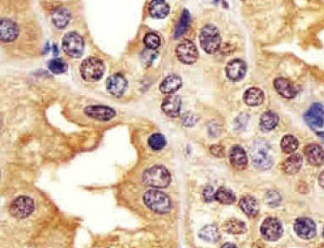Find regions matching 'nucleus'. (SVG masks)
I'll return each instance as SVG.
<instances>
[{
    "instance_id": "1",
    "label": "nucleus",
    "mask_w": 324,
    "mask_h": 248,
    "mask_svg": "<svg viewBox=\"0 0 324 248\" xmlns=\"http://www.w3.org/2000/svg\"><path fill=\"white\" fill-rule=\"evenodd\" d=\"M171 174L162 165H154L147 169L143 174V181L147 186L155 189H163L171 183Z\"/></svg>"
},
{
    "instance_id": "2",
    "label": "nucleus",
    "mask_w": 324,
    "mask_h": 248,
    "mask_svg": "<svg viewBox=\"0 0 324 248\" xmlns=\"http://www.w3.org/2000/svg\"><path fill=\"white\" fill-rule=\"evenodd\" d=\"M143 200L150 210L158 214H166L171 210V199L162 192L150 190L144 194Z\"/></svg>"
},
{
    "instance_id": "3",
    "label": "nucleus",
    "mask_w": 324,
    "mask_h": 248,
    "mask_svg": "<svg viewBox=\"0 0 324 248\" xmlns=\"http://www.w3.org/2000/svg\"><path fill=\"white\" fill-rule=\"evenodd\" d=\"M104 63L97 57H89L80 65V75L82 79L89 82L99 81L104 74Z\"/></svg>"
},
{
    "instance_id": "4",
    "label": "nucleus",
    "mask_w": 324,
    "mask_h": 248,
    "mask_svg": "<svg viewBox=\"0 0 324 248\" xmlns=\"http://www.w3.org/2000/svg\"><path fill=\"white\" fill-rule=\"evenodd\" d=\"M200 43L202 50L213 54L220 49V32L214 25H205L200 34Z\"/></svg>"
},
{
    "instance_id": "5",
    "label": "nucleus",
    "mask_w": 324,
    "mask_h": 248,
    "mask_svg": "<svg viewBox=\"0 0 324 248\" xmlns=\"http://www.w3.org/2000/svg\"><path fill=\"white\" fill-rule=\"evenodd\" d=\"M269 143L264 140H257L251 147V157L254 165L259 169H269L273 164L271 156L269 155Z\"/></svg>"
},
{
    "instance_id": "6",
    "label": "nucleus",
    "mask_w": 324,
    "mask_h": 248,
    "mask_svg": "<svg viewBox=\"0 0 324 248\" xmlns=\"http://www.w3.org/2000/svg\"><path fill=\"white\" fill-rule=\"evenodd\" d=\"M62 50L70 57L79 58L84 50L83 38L78 33L69 32L64 35L61 40Z\"/></svg>"
},
{
    "instance_id": "7",
    "label": "nucleus",
    "mask_w": 324,
    "mask_h": 248,
    "mask_svg": "<svg viewBox=\"0 0 324 248\" xmlns=\"http://www.w3.org/2000/svg\"><path fill=\"white\" fill-rule=\"evenodd\" d=\"M35 210V203L28 196H19L14 199L10 207V211L13 217L24 219L29 217Z\"/></svg>"
},
{
    "instance_id": "8",
    "label": "nucleus",
    "mask_w": 324,
    "mask_h": 248,
    "mask_svg": "<svg viewBox=\"0 0 324 248\" xmlns=\"http://www.w3.org/2000/svg\"><path fill=\"white\" fill-rule=\"evenodd\" d=\"M261 233L264 239L270 242L279 240L283 233L281 221L275 217H268L261 226Z\"/></svg>"
},
{
    "instance_id": "9",
    "label": "nucleus",
    "mask_w": 324,
    "mask_h": 248,
    "mask_svg": "<svg viewBox=\"0 0 324 248\" xmlns=\"http://www.w3.org/2000/svg\"><path fill=\"white\" fill-rule=\"evenodd\" d=\"M175 53L178 60L184 65L194 64L199 57V52L195 44L190 40H183L181 43L178 44L175 49Z\"/></svg>"
},
{
    "instance_id": "10",
    "label": "nucleus",
    "mask_w": 324,
    "mask_h": 248,
    "mask_svg": "<svg viewBox=\"0 0 324 248\" xmlns=\"http://www.w3.org/2000/svg\"><path fill=\"white\" fill-rule=\"evenodd\" d=\"M304 118L306 124L313 129L321 128L324 125V106L320 103L312 104L305 113Z\"/></svg>"
},
{
    "instance_id": "11",
    "label": "nucleus",
    "mask_w": 324,
    "mask_h": 248,
    "mask_svg": "<svg viewBox=\"0 0 324 248\" xmlns=\"http://www.w3.org/2000/svg\"><path fill=\"white\" fill-rule=\"evenodd\" d=\"M294 230L302 239H312L316 235L317 228L315 222L308 217H299L294 222Z\"/></svg>"
},
{
    "instance_id": "12",
    "label": "nucleus",
    "mask_w": 324,
    "mask_h": 248,
    "mask_svg": "<svg viewBox=\"0 0 324 248\" xmlns=\"http://www.w3.org/2000/svg\"><path fill=\"white\" fill-rule=\"evenodd\" d=\"M128 87V81L123 75L114 74L106 81V88L110 94L116 97L122 96Z\"/></svg>"
},
{
    "instance_id": "13",
    "label": "nucleus",
    "mask_w": 324,
    "mask_h": 248,
    "mask_svg": "<svg viewBox=\"0 0 324 248\" xmlns=\"http://www.w3.org/2000/svg\"><path fill=\"white\" fill-rule=\"evenodd\" d=\"M84 112L88 117L100 121H108L116 116V111L109 106H89Z\"/></svg>"
},
{
    "instance_id": "14",
    "label": "nucleus",
    "mask_w": 324,
    "mask_h": 248,
    "mask_svg": "<svg viewBox=\"0 0 324 248\" xmlns=\"http://www.w3.org/2000/svg\"><path fill=\"white\" fill-rule=\"evenodd\" d=\"M246 64L240 59H233L226 65V76L230 81H241L246 75Z\"/></svg>"
},
{
    "instance_id": "15",
    "label": "nucleus",
    "mask_w": 324,
    "mask_h": 248,
    "mask_svg": "<svg viewBox=\"0 0 324 248\" xmlns=\"http://www.w3.org/2000/svg\"><path fill=\"white\" fill-rule=\"evenodd\" d=\"M181 105L182 101L179 96L170 94L169 96H166L162 101L161 109L168 117L177 118L181 111Z\"/></svg>"
},
{
    "instance_id": "16",
    "label": "nucleus",
    "mask_w": 324,
    "mask_h": 248,
    "mask_svg": "<svg viewBox=\"0 0 324 248\" xmlns=\"http://www.w3.org/2000/svg\"><path fill=\"white\" fill-rule=\"evenodd\" d=\"M0 32L2 42H12L18 37V26L12 20L2 19L0 23Z\"/></svg>"
},
{
    "instance_id": "17",
    "label": "nucleus",
    "mask_w": 324,
    "mask_h": 248,
    "mask_svg": "<svg viewBox=\"0 0 324 248\" xmlns=\"http://www.w3.org/2000/svg\"><path fill=\"white\" fill-rule=\"evenodd\" d=\"M305 155L308 162L314 166H319L323 163L324 151L318 144H309L305 148Z\"/></svg>"
},
{
    "instance_id": "18",
    "label": "nucleus",
    "mask_w": 324,
    "mask_h": 248,
    "mask_svg": "<svg viewBox=\"0 0 324 248\" xmlns=\"http://www.w3.org/2000/svg\"><path fill=\"white\" fill-rule=\"evenodd\" d=\"M274 87L276 91L284 98L291 99L297 94V91L290 81L284 78H278L274 81Z\"/></svg>"
},
{
    "instance_id": "19",
    "label": "nucleus",
    "mask_w": 324,
    "mask_h": 248,
    "mask_svg": "<svg viewBox=\"0 0 324 248\" xmlns=\"http://www.w3.org/2000/svg\"><path fill=\"white\" fill-rule=\"evenodd\" d=\"M181 87H182V79L177 75H171V76H168L161 82V84L159 85V90L162 93L172 94L177 92Z\"/></svg>"
},
{
    "instance_id": "20",
    "label": "nucleus",
    "mask_w": 324,
    "mask_h": 248,
    "mask_svg": "<svg viewBox=\"0 0 324 248\" xmlns=\"http://www.w3.org/2000/svg\"><path fill=\"white\" fill-rule=\"evenodd\" d=\"M229 161L236 169H244L247 166L248 159L245 153L244 149L239 146L233 147L229 153Z\"/></svg>"
},
{
    "instance_id": "21",
    "label": "nucleus",
    "mask_w": 324,
    "mask_h": 248,
    "mask_svg": "<svg viewBox=\"0 0 324 248\" xmlns=\"http://www.w3.org/2000/svg\"><path fill=\"white\" fill-rule=\"evenodd\" d=\"M263 91L257 87L249 88L243 94V101L250 106H260L264 102Z\"/></svg>"
},
{
    "instance_id": "22",
    "label": "nucleus",
    "mask_w": 324,
    "mask_h": 248,
    "mask_svg": "<svg viewBox=\"0 0 324 248\" xmlns=\"http://www.w3.org/2000/svg\"><path fill=\"white\" fill-rule=\"evenodd\" d=\"M170 13V7L165 0H152L149 4L150 15L157 19H163L167 17Z\"/></svg>"
},
{
    "instance_id": "23",
    "label": "nucleus",
    "mask_w": 324,
    "mask_h": 248,
    "mask_svg": "<svg viewBox=\"0 0 324 248\" xmlns=\"http://www.w3.org/2000/svg\"><path fill=\"white\" fill-rule=\"evenodd\" d=\"M239 206L241 210L244 212L245 214L249 217H256L259 212V205L256 199L251 196H245L243 198L240 199L239 201Z\"/></svg>"
},
{
    "instance_id": "24",
    "label": "nucleus",
    "mask_w": 324,
    "mask_h": 248,
    "mask_svg": "<svg viewBox=\"0 0 324 248\" xmlns=\"http://www.w3.org/2000/svg\"><path fill=\"white\" fill-rule=\"evenodd\" d=\"M303 163V159L299 154H294L289 157L283 163V170L288 174H296L299 172L301 166Z\"/></svg>"
},
{
    "instance_id": "25",
    "label": "nucleus",
    "mask_w": 324,
    "mask_h": 248,
    "mask_svg": "<svg viewBox=\"0 0 324 248\" xmlns=\"http://www.w3.org/2000/svg\"><path fill=\"white\" fill-rule=\"evenodd\" d=\"M70 19H71V14L68 12V10L64 8H60L56 10L54 13L52 14V23L59 29L64 28L68 25Z\"/></svg>"
},
{
    "instance_id": "26",
    "label": "nucleus",
    "mask_w": 324,
    "mask_h": 248,
    "mask_svg": "<svg viewBox=\"0 0 324 248\" xmlns=\"http://www.w3.org/2000/svg\"><path fill=\"white\" fill-rule=\"evenodd\" d=\"M279 122V117L275 112L267 111L264 113L260 119L261 129L265 132H269L275 129Z\"/></svg>"
},
{
    "instance_id": "27",
    "label": "nucleus",
    "mask_w": 324,
    "mask_h": 248,
    "mask_svg": "<svg viewBox=\"0 0 324 248\" xmlns=\"http://www.w3.org/2000/svg\"><path fill=\"white\" fill-rule=\"evenodd\" d=\"M200 237L205 242H216L220 239V232L217 227L214 225H208L203 227L202 230H200Z\"/></svg>"
},
{
    "instance_id": "28",
    "label": "nucleus",
    "mask_w": 324,
    "mask_h": 248,
    "mask_svg": "<svg viewBox=\"0 0 324 248\" xmlns=\"http://www.w3.org/2000/svg\"><path fill=\"white\" fill-rule=\"evenodd\" d=\"M214 199L222 205H232L236 201L235 194L226 188H220L214 194Z\"/></svg>"
},
{
    "instance_id": "29",
    "label": "nucleus",
    "mask_w": 324,
    "mask_h": 248,
    "mask_svg": "<svg viewBox=\"0 0 324 248\" xmlns=\"http://www.w3.org/2000/svg\"><path fill=\"white\" fill-rule=\"evenodd\" d=\"M224 228H225L226 232H228V233L240 234V233H243L246 230V225L241 220L232 218V219H229L228 221H226L224 225Z\"/></svg>"
},
{
    "instance_id": "30",
    "label": "nucleus",
    "mask_w": 324,
    "mask_h": 248,
    "mask_svg": "<svg viewBox=\"0 0 324 248\" xmlns=\"http://www.w3.org/2000/svg\"><path fill=\"white\" fill-rule=\"evenodd\" d=\"M190 24V13L187 10H183V13L181 15V18L178 22L177 25L175 27L174 31V38H179L182 35L184 34L186 29L188 28Z\"/></svg>"
},
{
    "instance_id": "31",
    "label": "nucleus",
    "mask_w": 324,
    "mask_h": 248,
    "mask_svg": "<svg viewBox=\"0 0 324 248\" xmlns=\"http://www.w3.org/2000/svg\"><path fill=\"white\" fill-rule=\"evenodd\" d=\"M298 140L291 135H287L282 138L281 147H282V151L285 153H292L295 151L298 148Z\"/></svg>"
},
{
    "instance_id": "32",
    "label": "nucleus",
    "mask_w": 324,
    "mask_h": 248,
    "mask_svg": "<svg viewBox=\"0 0 324 248\" xmlns=\"http://www.w3.org/2000/svg\"><path fill=\"white\" fill-rule=\"evenodd\" d=\"M165 137L161 134H153L151 137L148 138V145L151 149L156 151H159L163 149L166 146Z\"/></svg>"
},
{
    "instance_id": "33",
    "label": "nucleus",
    "mask_w": 324,
    "mask_h": 248,
    "mask_svg": "<svg viewBox=\"0 0 324 248\" xmlns=\"http://www.w3.org/2000/svg\"><path fill=\"white\" fill-rule=\"evenodd\" d=\"M49 69L54 74H62L68 70V64L61 58L52 59L49 61Z\"/></svg>"
},
{
    "instance_id": "34",
    "label": "nucleus",
    "mask_w": 324,
    "mask_h": 248,
    "mask_svg": "<svg viewBox=\"0 0 324 248\" xmlns=\"http://www.w3.org/2000/svg\"><path fill=\"white\" fill-rule=\"evenodd\" d=\"M144 43L149 50H156L160 46V38L155 33H148L144 38Z\"/></svg>"
},
{
    "instance_id": "35",
    "label": "nucleus",
    "mask_w": 324,
    "mask_h": 248,
    "mask_svg": "<svg viewBox=\"0 0 324 248\" xmlns=\"http://www.w3.org/2000/svg\"><path fill=\"white\" fill-rule=\"evenodd\" d=\"M267 200L269 205H277L281 202V196L275 192H270L267 194Z\"/></svg>"
},
{
    "instance_id": "36",
    "label": "nucleus",
    "mask_w": 324,
    "mask_h": 248,
    "mask_svg": "<svg viewBox=\"0 0 324 248\" xmlns=\"http://www.w3.org/2000/svg\"><path fill=\"white\" fill-rule=\"evenodd\" d=\"M214 189L212 187H207L204 189V192H203V196H204V199L206 202H213L214 199Z\"/></svg>"
},
{
    "instance_id": "37",
    "label": "nucleus",
    "mask_w": 324,
    "mask_h": 248,
    "mask_svg": "<svg viewBox=\"0 0 324 248\" xmlns=\"http://www.w3.org/2000/svg\"><path fill=\"white\" fill-rule=\"evenodd\" d=\"M198 118L197 117H195L194 115L192 114H187L185 115L183 118V123L187 126V127H190V126H193L194 124L196 123Z\"/></svg>"
},
{
    "instance_id": "38",
    "label": "nucleus",
    "mask_w": 324,
    "mask_h": 248,
    "mask_svg": "<svg viewBox=\"0 0 324 248\" xmlns=\"http://www.w3.org/2000/svg\"><path fill=\"white\" fill-rule=\"evenodd\" d=\"M224 150H225L224 148L222 146H219V145H214V146L211 147V152L216 157H224V155H225Z\"/></svg>"
},
{
    "instance_id": "39",
    "label": "nucleus",
    "mask_w": 324,
    "mask_h": 248,
    "mask_svg": "<svg viewBox=\"0 0 324 248\" xmlns=\"http://www.w3.org/2000/svg\"><path fill=\"white\" fill-rule=\"evenodd\" d=\"M318 183H319L320 186L324 188V171L321 174H319V176H318Z\"/></svg>"
},
{
    "instance_id": "40",
    "label": "nucleus",
    "mask_w": 324,
    "mask_h": 248,
    "mask_svg": "<svg viewBox=\"0 0 324 248\" xmlns=\"http://www.w3.org/2000/svg\"><path fill=\"white\" fill-rule=\"evenodd\" d=\"M222 248H237V246L233 243H230V242H227V243H225Z\"/></svg>"
},
{
    "instance_id": "41",
    "label": "nucleus",
    "mask_w": 324,
    "mask_h": 248,
    "mask_svg": "<svg viewBox=\"0 0 324 248\" xmlns=\"http://www.w3.org/2000/svg\"><path fill=\"white\" fill-rule=\"evenodd\" d=\"M53 50H54V51H53V53H54L55 55L56 54H58V48H57V46H56V45H53Z\"/></svg>"
},
{
    "instance_id": "42",
    "label": "nucleus",
    "mask_w": 324,
    "mask_h": 248,
    "mask_svg": "<svg viewBox=\"0 0 324 248\" xmlns=\"http://www.w3.org/2000/svg\"><path fill=\"white\" fill-rule=\"evenodd\" d=\"M317 134H318V137H321L322 139H324V132H318Z\"/></svg>"
},
{
    "instance_id": "43",
    "label": "nucleus",
    "mask_w": 324,
    "mask_h": 248,
    "mask_svg": "<svg viewBox=\"0 0 324 248\" xmlns=\"http://www.w3.org/2000/svg\"><path fill=\"white\" fill-rule=\"evenodd\" d=\"M214 3H218L220 0H214Z\"/></svg>"
},
{
    "instance_id": "44",
    "label": "nucleus",
    "mask_w": 324,
    "mask_h": 248,
    "mask_svg": "<svg viewBox=\"0 0 324 248\" xmlns=\"http://www.w3.org/2000/svg\"><path fill=\"white\" fill-rule=\"evenodd\" d=\"M323 236H324V230H323Z\"/></svg>"
}]
</instances>
